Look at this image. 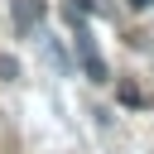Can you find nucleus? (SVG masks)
Segmentation results:
<instances>
[{
  "label": "nucleus",
  "instance_id": "obj_1",
  "mask_svg": "<svg viewBox=\"0 0 154 154\" xmlns=\"http://www.w3.org/2000/svg\"><path fill=\"white\" fill-rule=\"evenodd\" d=\"M63 14H67V24H72V43H77V58H82V72H87L91 82H106V63H101V53H96V43H91V29H87V14H82L77 5H67Z\"/></svg>",
  "mask_w": 154,
  "mask_h": 154
},
{
  "label": "nucleus",
  "instance_id": "obj_4",
  "mask_svg": "<svg viewBox=\"0 0 154 154\" xmlns=\"http://www.w3.org/2000/svg\"><path fill=\"white\" fill-rule=\"evenodd\" d=\"M0 77H10V82H14V77H19V63H14V58H0Z\"/></svg>",
  "mask_w": 154,
  "mask_h": 154
},
{
  "label": "nucleus",
  "instance_id": "obj_5",
  "mask_svg": "<svg viewBox=\"0 0 154 154\" xmlns=\"http://www.w3.org/2000/svg\"><path fill=\"white\" fill-rule=\"evenodd\" d=\"M130 5H135V10H149V5H154V0H130Z\"/></svg>",
  "mask_w": 154,
  "mask_h": 154
},
{
  "label": "nucleus",
  "instance_id": "obj_3",
  "mask_svg": "<svg viewBox=\"0 0 154 154\" xmlns=\"http://www.w3.org/2000/svg\"><path fill=\"white\" fill-rule=\"evenodd\" d=\"M120 101H125V106H140L144 96H140V87H130V82H125V87H120Z\"/></svg>",
  "mask_w": 154,
  "mask_h": 154
},
{
  "label": "nucleus",
  "instance_id": "obj_2",
  "mask_svg": "<svg viewBox=\"0 0 154 154\" xmlns=\"http://www.w3.org/2000/svg\"><path fill=\"white\" fill-rule=\"evenodd\" d=\"M10 14H14V29L29 34V29L43 19V0H10Z\"/></svg>",
  "mask_w": 154,
  "mask_h": 154
}]
</instances>
